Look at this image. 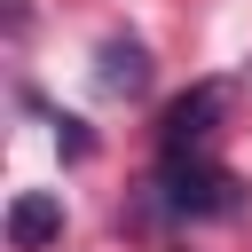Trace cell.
<instances>
[{
    "label": "cell",
    "mask_w": 252,
    "mask_h": 252,
    "mask_svg": "<svg viewBox=\"0 0 252 252\" xmlns=\"http://www.w3.org/2000/svg\"><path fill=\"white\" fill-rule=\"evenodd\" d=\"M220 110H228V87H220V79L189 87V94L165 110V158H205V142H213V126H220Z\"/></svg>",
    "instance_id": "7a4b0ae2"
},
{
    "label": "cell",
    "mask_w": 252,
    "mask_h": 252,
    "mask_svg": "<svg viewBox=\"0 0 252 252\" xmlns=\"http://www.w3.org/2000/svg\"><path fill=\"white\" fill-rule=\"evenodd\" d=\"M102 87L110 94H142L150 87V55L134 39H102Z\"/></svg>",
    "instance_id": "277c9868"
},
{
    "label": "cell",
    "mask_w": 252,
    "mask_h": 252,
    "mask_svg": "<svg viewBox=\"0 0 252 252\" xmlns=\"http://www.w3.org/2000/svg\"><path fill=\"white\" fill-rule=\"evenodd\" d=\"M63 236V197L55 189H16L8 197V244L16 252H47Z\"/></svg>",
    "instance_id": "3957f363"
},
{
    "label": "cell",
    "mask_w": 252,
    "mask_h": 252,
    "mask_svg": "<svg viewBox=\"0 0 252 252\" xmlns=\"http://www.w3.org/2000/svg\"><path fill=\"white\" fill-rule=\"evenodd\" d=\"M165 205L189 220H220V213H236V181L213 158H165Z\"/></svg>",
    "instance_id": "6da1fadb"
}]
</instances>
